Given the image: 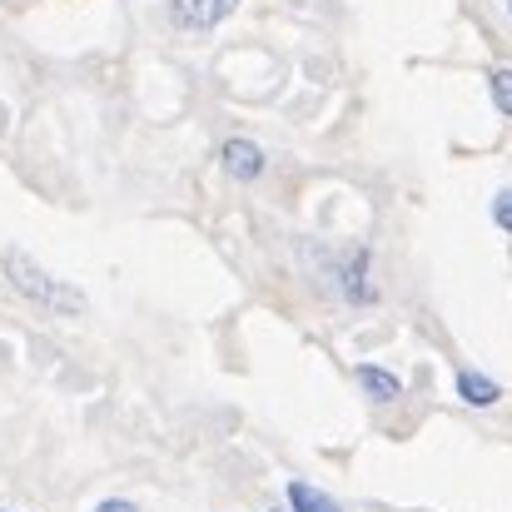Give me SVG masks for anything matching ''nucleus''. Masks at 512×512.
I'll use <instances>...</instances> for the list:
<instances>
[{"instance_id": "7ed1b4c3", "label": "nucleus", "mask_w": 512, "mask_h": 512, "mask_svg": "<svg viewBox=\"0 0 512 512\" xmlns=\"http://www.w3.org/2000/svg\"><path fill=\"white\" fill-rule=\"evenodd\" d=\"M224 170L234 174V179H259V170H264L259 145H249V140H229V145H224Z\"/></svg>"}, {"instance_id": "9d476101", "label": "nucleus", "mask_w": 512, "mask_h": 512, "mask_svg": "<svg viewBox=\"0 0 512 512\" xmlns=\"http://www.w3.org/2000/svg\"><path fill=\"white\" fill-rule=\"evenodd\" d=\"M0 512H5V508H0Z\"/></svg>"}, {"instance_id": "9b49d317", "label": "nucleus", "mask_w": 512, "mask_h": 512, "mask_svg": "<svg viewBox=\"0 0 512 512\" xmlns=\"http://www.w3.org/2000/svg\"><path fill=\"white\" fill-rule=\"evenodd\" d=\"M508 10H512V5H508Z\"/></svg>"}, {"instance_id": "6e6552de", "label": "nucleus", "mask_w": 512, "mask_h": 512, "mask_svg": "<svg viewBox=\"0 0 512 512\" xmlns=\"http://www.w3.org/2000/svg\"><path fill=\"white\" fill-rule=\"evenodd\" d=\"M95 512H140V508H135V503H120V498H110V503H100Z\"/></svg>"}, {"instance_id": "1a4fd4ad", "label": "nucleus", "mask_w": 512, "mask_h": 512, "mask_svg": "<svg viewBox=\"0 0 512 512\" xmlns=\"http://www.w3.org/2000/svg\"><path fill=\"white\" fill-rule=\"evenodd\" d=\"M498 224H508V229H512V194H508V199H498Z\"/></svg>"}, {"instance_id": "20e7f679", "label": "nucleus", "mask_w": 512, "mask_h": 512, "mask_svg": "<svg viewBox=\"0 0 512 512\" xmlns=\"http://www.w3.org/2000/svg\"><path fill=\"white\" fill-rule=\"evenodd\" d=\"M289 503H294V512H339V503L329 493H319L309 483H289Z\"/></svg>"}, {"instance_id": "0eeeda50", "label": "nucleus", "mask_w": 512, "mask_h": 512, "mask_svg": "<svg viewBox=\"0 0 512 512\" xmlns=\"http://www.w3.org/2000/svg\"><path fill=\"white\" fill-rule=\"evenodd\" d=\"M493 100H498V110L512 115V70H493Z\"/></svg>"}, {"instance_id": "f03ea898", "label": "nucleus", "mask_w": 512, "mask_h": 512, "mask_svg": "<svg viewBox=\"0 0 512 512\" xmlns=\"http://www.w3.org/2000/svg\"><path fill=\"white\" fill-rule=\"evenodd\" d=\"M234 5H239V0H174L170 15L179 30H209V25H219Z\"/></svg>"}, {"instance_id": "423d86ee", "label": "nucleus", "mask_w": 512, "mask_h": 512, "mask_svg": "<svg viewBox=\"0 0 512 512\" xmlns=\"http://www.w3.org/2000/svg\"><path fill=\"white\" fill-rule=\"evenodd\" d=\"M458 393H463L468 403H498V383L483 378V373H463V378H458Z\"/></svg>"}, {"instance_id": "f257e3e1", "label": "nucleus", "mask_w": 512, "mask_h": 512, "mask_svg": "<svg viewBox=\"0 0 512 512\" xmlns=\"http://www.w3.org/2000/svg\"><path fill=\"white\" fill-rule=\"evenodd\" d=\"M5 279L30 299V304H40L45 314H60V319H75V314H85V294L80 289H70V284H60V279H50L25 249H10L5 254Z\"/></svg>"}, {"instance_id": "39448f33", "label": "nucleus", "mask_w": 512, "mask_h": 512, "mask_svg": "<svg viewBox=\"0 0 512 512\" xmlns=\"http://www.w3.org/2000/svg\"><path fill=\"white\" fill-rule=\"evenodd\" d=\"M358 383H363V388H368V398H378V403L398 398V378H393V373H383V368H373V363H363V368H358Z\"/></svg>"}]
</instances>
